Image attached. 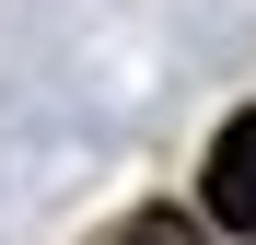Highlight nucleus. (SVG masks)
Returning <instances> with one entry per match:
<instances>
[{"label":"nucleus","instance_id":"1","mask_svg":"<svg viewBox=\"0 0 256 245\" xmlns=\"http://www.w3.org/2000/svg\"><path fill=\"white\" fill-rule=\"evenodd\" d=\"M198 198H210V222L256 233V105H244V117H222V140H210V175H198Z\"/></svg>","mask_w":256,"mask_h":245},{"label":"nucleus","instance_id":"2","mask_svg":"<svg viewBox=\"0 0 256 245\" xmlns=\"http://www.w3.org/2000/svg\"><path fill=\"white\" fill-rule=\"evenodd\" d=\"M105 245H198V222H186V210H128Z\"/></svg>","mask_w":256,"mask_h":245}]
</instances>
